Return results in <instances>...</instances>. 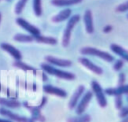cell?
Instances as JSON below:
<instances>
[{"mask_svg":"<svg viewBox=\"0 0 128 122\" xmlns=\"http://www.w3.org/2000/svg\"><path fill=\"white\" fill-rule=\"evenodd\" d=\"M41 69L47 73V74H50V75H53V76H56L60 79H64V80H75L76 79V75L71 73V72H68V71H63L59 68H56L55 66H52L48 63H42L40 65Z\"/></svg>","mask_w":128,"mask_h":122,"instance_id":"cell-1","label":"cell"},{"mask_svg":"<svg viewBox=\"0 0 128 122\" xmlns=\"http://www.w3.org/2000/svg\"><path fill=\"white\" fill-rule=\"evenodd\" d=\"M81 17L80 15L76 14V15H72L69 20H68V23L66 25V28L64 30V33H63V38H62V46L64 48H67L70 44V41H71V36H72V31L74 29V27L76 26L77 23H79Z\"/></svg>","mask_w":128,"mask_h":122,"instance_id":"cell-2","label":"cell"},{"mask_svg":"<svg viewBox=\"0 0 128 122\" xmlns=\"http://www.w3.org/2000/svg\"><path fill=\"white\" fill-rule=\"evenodd\" d=\"M80 52H81L82 55L95 56V57L101 58V59H103L104 61L109 62V63L114 61V56H113V55H111V54L108 53V52H105V51L99 50V49H97V48H94V47H90V46L83 47V48H81Z\"/></svg>","mask_w":128,"mask_h":122,"instance_id":"cell-3","label":"cell"},{"mask_svg":"<svg viewBox=\"0 0 128 122\" xmlns=\"http://www.w3.org/2000/svg\"><path fill=\"white\" fill-rule=\"evenodd\" d=\"M91 91L93 92V95L96 97V100H97V103L99 104V106L101 108H105L108 104L106 94H105V91L103 90V88L101 87V85L99 84V82H97L96 80H93L91 82Z\"/></svg>","mask_w":128,"mask_h":122,"instance_id":"cell-4","label":"cell"},{"mask_svg":"<svg viewBox=\"0 0 128 122\" xmlns=\"http://www.w3.org/2000/svg\"><path fill=\"white\" fill-rule=\"evenodd\" d=\"M0 115L13 121V122H35L32 118L21 116V115L16 114V113H14V112H12L9 109L4 108V107H0Z\"/></svg>","mask_w":128,"mask_h":122,"instance_id":"cell-5","label":"cell"},{"mask_svg":"<svg viewBox=\"0 0 128 122\" xmlns=\"http://www.w3.org/2000/svg\"><path fill=\"white\" fill-rule=\"evenodd\" d=\"M93 92L92 91H85L84 95L82 96V98L80 99L79 103L77 104L75 110H76V114L77 115H82L85 113L87 107L89 106L92 98H93Z\"/></svg>","mask_w":128,"mask_h":122,"instance_id":"cell-6","label":"cell"},{"mask_svg":"<svg viewBox=\"0 0 128 122\" xmlns=\"http://www.w3.org/2000/svg\"><path fill=\"white\" fill-rule=\"evenodd\" d=\"M16 23H17L21 28H23L25 31H27L30 35H32L34 38L37 37V36H39V35H41L40 30H39L36 26L32 25V24L29 23L27 20H25V19H23V18H21V17H19V18L16 19Z\"/></svg>","mask_w":128,"mask_h":122,"instance_id":"cell-7","label":"cell"},{"mask_svg":"<svg viewBox=\"0 0 128 122\" xmlns=\"http://www.w3.org/2000/svg\"><path fill=\"white\" fill-rule=\"evenodd\" d=\"M85 91H86V88H85V86H84V85H79V86L77 87V89L75 90V92H74V93H73V95L71 96L70 101H69V104H68V107H69V109H70V110H72V109H75V108H76L77 104L79 103L80 99H81V98H82V96L84 95Z\"/></svg>","mask_w":128,"mask_h":122,"instance_id":"cell-8","label":"cell"},{"mask_svg":"<svg viewBox=\"0 0 128 122\" xmlns=\"http://www.w3.org/2000/svg\"><path fill=\"white\" fill-rule=\"evenodd\" d=\"M45 61L46 63L55 66V67H71L72 66V61L67 60V59H60V58H56L54 56H46L45 57Z\"/></svg>","mask_w":128,"mask_h":122,"instance_id":"cell-9","label":"cell"},{"mask_svg":"<svg viewBox=\"0 0 128 122\" xmlns=\"http://www.w3.org/2000/svg\"><path fill=\"white\" fill-rule=\"evenodd\" d=\"M78 61H79L84 67H86L88 70H90L91 72H93L94 74H96V75H102V74H103L102 68H101L100 66L94 64V63H93L92 61H90L88 58H86V57H80V58L78 59Z\"/></svg>","mask_w":128,"mask_h":122,"instance_id":"cell-10","label":"cell"},{"mask_svg":"<svg viewBox=\"0 0 128 122\" xmlns=\"http://www.w3.org/2000/svg\"><path fill=\"white\" fill-rule=\"evenodd\" d=\"M43 91L46 94H50V95H54L60 98H66L67 97V92L64 89H61L59 87H55L53 85H44L43 86Z\"/></svg>","mask_w":128,"mask_h":122,"instance_id":"cell-11","label":"cell"},{"mask_svg":"<svg viewBox=\"0 0 128 122\" xmlns=\"http://www.w3.org/2000/svg\"><path fill=\"white\" fill-rule=\"evenodd\" d=\"M105 91L106 95L109 96H123V95H127L128 94V84H124V85H119L118 87H114V88H107Z\"/></svg>","mask_w":128,"mask_h":122,"instance_id":"cell-12","label":"cell"},{"mask_svg":"<svg viewBox=\"0 0 128 122\" xmlns=\"http://www.w3.org/2000/svg\"><path fill=\"white\" fill-rule=\"evenodd\" d=\"M84 24H85V29L88 34H93L94 33V23H93V14L91 10H86L84 13Z\"/></svg>","mask_w":128,"mask_h":122,"instance_id":"cell-13","label":"cell"},{"mask_svg":"<svg viewBox=\"0 0 128 122\" xmlns=\"http://www.w3.org/2000/svg\"><path fill=\"white\" fill-rule=\"evenodd\" d=\"M1 48L4 50V51H6L9 55H11L15 60H21L22 59V54H21V52L15 47V46H13V45H11V44H9V43H2L1 44Z\"/></svg>","mask_w":128,"mask_h":122,"instance_id":"cell-14","label":"cell"},{"mask_svg":"<svg viewBox=\"0 0 128 122\" xmlns=\"http://www.w3.org/2000/svg\"><path fill=\"white\" fill-rule=\"evenodd\" d=\"M110 49H111V51L114 54L118 55L122 60L128 62V50L124 49L122 46H120L118 44H115V43H113V44L110 45Z\"/></svg>","mask_w":128,"mask_h":122,"instance_id":"cell-15","label":"cell"},{"mask_svg":"<svg viewBox=\"0 0 128 122\" xmlns=\"http://www.w3.org/2000/svg\"><path fill=\"white\" fill-rule=\"evenodd\" d=\"M71 16H72V10L70 8H66V9L60 11L54 17H52V22H54V23H60V22H63L65 20L69 19Z\"/></svg>","mask_w":128,"mask_h":122,"instance_id":"cell-16","label":"cell"},{"mask_svg":"<svg viewBox=\"0 0 128 122\" xmlns=\"http://www.w3.org/2000/svg\"><path fill=\"white\" fill-rule=\"evenodd\" d=\"M0 106L4 107V108H7V109H15V108H20L21 103L18 100L1 98L0 97Z\"/></svg>","mask_w":128,"mask_h":122,"instance_id":"cell-17","label":"cell"},{"mask_svg":"<svg viewBox=\"0 0 128 122\" xmlns=\"http://www.w3.org/2000/svg\"><path fill=\"white\" fill-rule=\"evenodd\" d=\"M83 0H51V4L56 7H69L72 5H77Z\"/></svg>","mask_w":128,"mask_h":122,"instance_id":"cell-18","label":"cell"},{"mask_svg":"<svg viewBox=\"0 0 128 122\" xmlns=\"http://www.w3.org/2000/svg\"><path fill=\"white\" fill-rule=\"evenodd\" d=\"M35 41L38 43H42V44H48V45H56L58 43L57 39L54 37H49V36H43V35H39L37 37H35Z\"/></svg>","mask_w":128,"mask_h":122,"instance_id":"cell-19","label":"cell"},{"mask_svg":"<svg viewBox=\"0 0 128 122\" xmlns=\"http://www.w3.org/2000/svg\"><path fill=\"white\" fill-rule=\"evenodd\" d=\"M13 39L17 42H21V43H30L35 41V38L32 35H26V34H16L14 35Z\"/></svg>","mask_w":128,"mask_h":122,"instance_id":"cell-20","label":"cell"},{"mask_svg":"<svg viewBox=\"0 0 128 122\" xmlns=\"http://www.w3.org/2000/svg\"><path fill=\"white\" fill-rule=\"evenodd\" d=\"M13 66L14 67H16V68H18V69H20V70H23V71H32V72H35L36 71V69L34 68V67H32V66H30V65H28L27 63H24V62H22L21 60H15V62L13 63Z\"/></svg>","mask_w":128,"mask_h":122,"instance_id":"cell-21","label":"cell"},{"mask_svg":"<svg viewBox=\"0 0 128 122\" xmlns=\"http://www.w3.org/2000/svg\"><path fill=\"white\" fill-rule=\"evenodd\" d=\"M91 116L89 114H82L77 115L75 117H70L67 119V122H90Z\"/></svg>","mask_w":128,"mask_h":122,"instance_id":"cell-22","label":"cell"},{"mask_svg":"<svg viewBox=\"0 0 128 122\" xmlns=\"http://www.w3.org/2000/svg\"><path fill=\"white\" fill-rule=\"evenodd\" d=\"M33 11L37 17L42 15V0H33Z\"/></svg>","mask_w":128,"mask_h":122,"instance_id":"cell-23","label":"cell"},{"mask_svg":"<svg viewBox=\"0 0 128 122\" xmlns=\"http://www.w3.org/2000/svg\"><path fill=\"white\" fill-rule=\"evenodd\" d=\"M28 0H19L17 2V4L15 5V13L20 15L22 13V11L24 10L25 6H26V3H27Z\"/></svg>","mask_w":128,"mask_h":122,"instance_id":"cell-24","label":"cell"},{"mask_svg":"<svg viewBox=\"0 0 128 122\" xmlns=\"http://www.w3.org/2000/svg\"><path fill=\"white\" fill-rule=\"evenodd\" d=\"M115 11L118 12V13H124V12L128 11V0H127L126 2H124V3L120 4V5H118V6L116 7Z\"/></svg>","mask_w":128,"mask_h":122,"instance_id":"cell-25","label":"cell"},{"mask_svg":"<svg viewBox=\"0 0 128 122\" xmlns=\"http://www.w3.org/2000/svg\"><path fill=\"white\" fill-rule=\"evenodd\" d=\"M115 108L118 110H121L123 108V98L122 96H115Z\"/></svg>","mask_w":128,"mask_h":122,"instance_id":"cell-26","label":"cell"},{"mask_svg":"<svg viewBox=\"0 0 128 122\" xmlns=\"http://www.w3.org/2000/svg\"><path fill=\"white\" fill-rule=\"evenodd\" d=\"M124 60H122V59H118V60H116L115 61V63H114V65H113V69L115 70V71H120L122 68H123V66H124Z\"/></svg>","mask_w":128,"mask_h":122,"instance_id":"cell-27","label":"cell"},{"mask_svg":"<svg viewBox=\"0 0 128 122\" xmlns=\"http://www.w3.org/2000/svg\"><path fill=\"white\" fill-rule=\"evenodd\" d=\"M127 116H128V106H125L119 111V117L123 119V118H125Z\"/></svg>","mask_w":128,"mask_h":122,"instance_id":"cell-28","label":"cell"},{"mask_svg":"<svg viewBox=\"0 0 128 122\" xmlns=\"http://www.w3.org/2000/svg\"><path fill=\"white\" fill-rule=\"evenodd\" d=\"M118 84L119 85H124L125 84V81H126V76L124 73H120L119 74V77H118Z\"/></svg>","mask_w":128,"mask_h":122,"instance_id":"cell-29","label":"cell"},{"mask_svg":"<svg viewBox=\"0 0 128 122\" xmlns=\"http://www.w3.org/2000/svg\"><path fill=\"white\" fill-rule=\"evenodd\" d=\"M112 30H113V27H112L111 25H106V26L103 28V32H104V33H110Z\"/></svg>","mask_w":128,"mask_h":122,"instance_id":"cell-30","label":"cell"},{"mask_svg":"<svg viewBox=\"0 0 128 122\" xmlns=\"http://www.w3.org/2000/svg\"><path fill=\"white\" fill-rule=\"evenodd\" d=\"M46 101H47V98H46V97H43V99H42V103H41V105L39 106V108H40V109H41V108L46 104Z\"/></svg>","mask_w":128,"mask_h":122,"instance_id":"cell-31","label":"cell"},{"mask_svg":"<svg viewBox=\"0 0 128 122\" xmlns=\"http://www.w3.org/2000/svg\"><path fill=\"white\" fill-rule=\"evenodd\" d=\"M0 122H13V121H11L7 118H0Z\"/></svg>","mask_w":128,"mask_h":122,"instance_id":"cell-32","label":"cell"},{"mask_svg":"<svg viewBox=\"0 0 128 122\" xmlns=\"http://www.w3.org/2000/svg\"><path fill=\"white\" fill-rule=\"evenodd\" d=\"M120 122H128V116H127V117H125V118H123Z\"/></svg>","mask_w":128,"mask_h":122,"instance_id":"cell-33","label":"cell"},{"mask_svg":"<svg viewBox=\"0 0 128 122\" xmlns=\"http://www.w3.org/2000/svg\"><path fill=\"white\" fill-rule=\"evenodd\" d=\"M45 74H46V73H45V72H43V80H44V81H46V80H47V77H46V75H45Z\"/></svg>","mask_w":128,"mask_h":122,"instance_id":"cell-34","label":"cell"},{"mask_svg":"<svg viewBox=\"0 0 128 122\" xmlns=\"http://www.w3.org/2000/svg\"><path fill=\"white\" fill-rule=\"evenodd\" d=\"M1 21H2V14H1V12H0V24H1Z\"/></svg>","mask_w":128,"mask_h":122,"instance_id":"cell-35","label":"cell"},{"mask_svg":"<svg viewBox=\"0 0 128 122\" xmlns=\"http://www.w3.org/2000/svg\"><path fill=\"white\" fill-rule=\"evenodd\" d=\"M127 19H128V15H127Z\"/></svg>","mask_w":128,"mask_h":122,"instance_id":"cell-36","label":"cell"},{"mask_svg":"<svg viewBox=\"0 0 128 122\" xmlns=\"http://www.w3.org/2000/svg\"><path fill=\"white\" fill-rule=\"evenodd\" d=\"M0 1H1V0H0Z\"/></svg>","mask_w":128,"mask_h":122,"instance_id":"cell-37","label":"cell"}]
</instances>
